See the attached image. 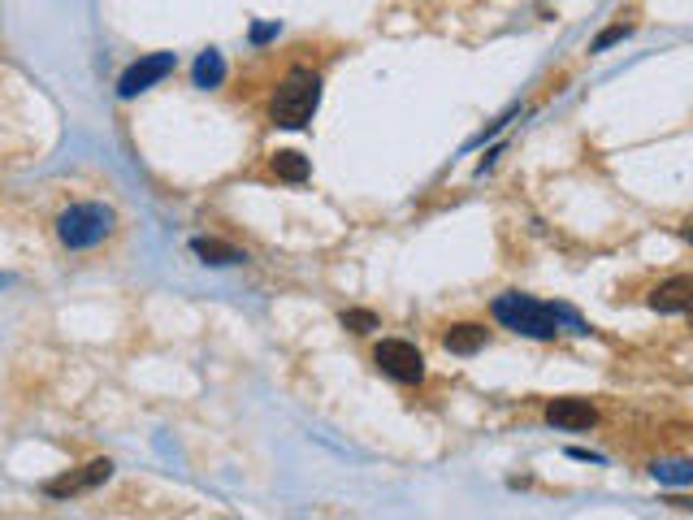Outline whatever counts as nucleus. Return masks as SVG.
<instances>
[{"instance_id":"1","label":"nucleus","mask_w":693,"mask_h":520,"mask_svg":"<svg viewBox=\"0 0 693 520\" xmlns=\"http://www.w3.org/2000/svg\"><path fill=\"white\" fill-rule=\"evenodd\" d=\"M494 317H499V325H507V330H516L525 338H555L559 321H568L577 334H585V325L572 317L568 308H551V304H542V299H529V295H516V291L494 299Z\"/></svg>"},{"instance_id":"2","label":"nucleus","mask_w":693,"mask_h":520,"mask_svg":"<svg viewBox=\"0 0 693 520\" xmlns=\"http://www.w3.org/2000/svg\"><path fill=\"white\" fill-rule=\"evenodd\" d=\"M321 104V78L312 70H291L278 83L269 100V122L273 126H286V130H299L312 122V113H317Z\"/></svg>"},{"instance_id":"3","label":"nucleus","mask_w":693,"mask_h":520,"mask_svg":"<svg viewBox=\"0 0 693 520\" xmlns=\"http://www.w3.org/2000/svg\"><path fill=\"white\" fill-rule=\"evenodd\" d=\"M117 213L109 204H70L57 217V239L70 252H87V247H100L113 234Z\"/></svg>"},{"instance_id":"4","label":"nucleus","mask_w":693,"mask_h":520,"mask_svg":"<svg viewBox=\"0 0 693 520\" xmlns=\"http://www.w3.org/2000/svg\"><path fill=\"white\" fill-rule=\"evenodd\" d=\"M373 364L386 377L403 382V386H412V382H421V377H425V356L412 343H403V338H386V343H377Z\"/></svg>"},{"instance_id":"5","label":"nucleus","mask_w":693,"mask_h":520,"mask_svg":"<svg viewBox=\"0 0 693 520\" xmlns=\"http://www.w3.org/2000/svg\"><path fill=\"white\" fill-rule=\"evenodd\" d=\"M174 65H178L174 52H148V57H139V61L122 74V83H117V96H122V100H135L139 91H148L152 83H161L165 74H174Z\"/></svg>"},{"instance_id":"6","label":"nucleus","mask_w":693,"mask_h":520,"mask_svg":"<svg viewBox=\"0 0 693 520\" xmlns=\"http://www.w3.org/2000/svg\"><path fill=\"white\" fill-rule=\"evenodd\" d=\"M546 421H551L555 429H590L598 421V412H594V403L590 399H577V395H568V399H551L546 403Z\"/></svg>"},{"instance_id":"7","label":"nucleus","mask_w":693,"mask_h":520,"mask_svg":"<svg viewBox=\"0 0 693 520\" xmlns=\"http://www.w3.org/2000/svg\"><path fill=\"white\" fill-rule=\"evenodd\" d=\"M650 308L655 312H693V273L668 278L650 291Z\"/></svg>"},{"instance_id":"8","label":"nucleus","mask_w":693,"mask_h":520,"mask_svg":"<svg viewBox=\"0 0 693 520\" xmlns=\"http://www.w3.org/2000/svg\"><path fill=\"white\" fill-rule=\"evenodd\" d=\"M486 325H477V321H460V325H447L442 330V347L451 351V356H477L481 347H486Z\"/></svg>"},{"instance_id":"9","label":"nucleus","mask_w":693,"mask_h":520,"mask_svg":"<svg viewBox=\"0 0 693 520\" xmlns=\"http://www.w3.org/2000/svg\"><path fill=\"white\" fill-rule=\"evenodd\" d=\"M109 473H113L109 460H91L83 473L61 477V481H48V494H52V499H65V494H78V490H91V486H100V481H109Z\"/></svg>"},{"instance_id":"10","label":"nucleus","mask_w":693,"mask_h":520,"mask_svg":"<svg viewBox=\"0 0 693 520\" xmlns=\"http://www.w3.org/2000/svg\"><path fill=\"white\" fill-rule=\"evenodd\" d=\"M269 174L278 178V182H308L312 165H308V156H299V152H273Z\"/></svg>"},{"instance_id":"11","label":"nucleus","mask_w":693,"mask_h":520,"mask_svg":"<svg viewBox=\"0 0 693 520\" xmlns=\"http://www.w3.org/2000/svg\"><path fill=\"white\" fill-rule=\"evenodd\" d=\"M191 252L204 260V265H239L243 260V252L239 247H230V243H221V239H191Z\"/></svg>"},{"instance_id":"12","label":"nucleus","mask_w":693,"mask_h":520,"mask_svg":"<svg viewBox=\"0 0 693 520\" xmlns=\"http://www.w3.org/2000/svg\"><path fill=\"white\" fill-rule=\"evenodd\" d=\"M221 78H226V61H221V52H200V61H195V87H217Z\"/></svg>"},{"instance_id":"13","label":"nucleus","mask_w":693,"mask_h":520,"mask_svg":"<svg viewBox=\"0 0 693 520\" xmlns=\"http://www.w3.org/2000/svg\"><path fill=\"white\" fill-rule=\"evenodd\" d=\"M343 325H347L351 334H369V330H377V317H373L369 308H347L343 312Z\"/></svg>"},{"instance_id":"14","label":"nucleus","mask_w":693,"mask_h":520,"mask_svg":"<svg viewBox=\"0 0 693 520\" xmlns=\"http://www.w3.org/2000/svg\"><path fill=\"white\" fill-rule=\"evenodd\" d=\"M629 31H633V26H624V22H620V26H611V31H603V35H598V39H594V52H603V48H611V44H616V39H624V35H629Z\"/></svg>"},{"instance_id":"15","label":"nucleus","mask_w":693,"mask_h":520,"mask_svg":"<svg viewBox=\"0 0 693 520\" xmlns=\"http://www.w3.org/2000/svg\"><path fill=\"white\" fill-rule=\"evenodd\" d=\"M269 35H278V26H256V31H252L256 44H260V39H269Z\"/></svg>"},{"instance_id":"16","label":"nucleus","mask_w":693,"mask_h":520,"mask_svg":"<svg viewBox=\"0 0 693 520\" xmlns=\"http://www.w3.org/2000/svg\"><path fill=\"white\" fill-rule=\"evenodd\" d=\"M681 234H685V239L693 243V217H689V221H685V226H681Z\"/></svg>"}]
</instances>
